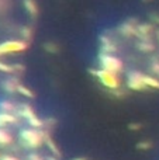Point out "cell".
Segmentation results:
<instances>
[{
  "label": "cell",
  "mask_w": 159,
  "mask_h": 160,
  "mask_svg": "<svg viewBox=\"0 0 159 160\" xmlns=\"http://www.w3.org/2000/svg\"><path fill=\"white\" fill-rule=\"evenodd\" d=\"M21 141L28 148H37L41 143V135L34 129H25L21 132Z\"/></svg>",
  "instance_id": "1"
},
{
  "label": "cell",
  "mask_w": 159,
  "mask_h": 160,
  "mask_svg": "<svg viewBox=\"0 0 159 160\" xmlns=\"http://www.w3.org/2000/svg\"><path fill=\"white\" fill-rule=\"evenodd\" d=\"M100 78H101V82L106 86H109V87H117L118 86V80L115 78V73L109 72V70H103Z\"/></svg>",
  "instance_id": "2"
},
{
  "label": "cell",
  "mask_w": 159,
  "mask_h": 160,
  "mask_svg": "<svg viewBox=\"0 0 159 160\" xmlns=\"http://www.w3.org/2000/svg\"><path fill=\"white\" fill-rule=\"evenodd\" d=\"M10 142H11V136L4 129H0V143L6 145V143H10Z\"/></svg>",
  "instance_id": "3"
},
{
  "label": "cell",
  "mask_w": 159,
  "mask_h": 160,
  "mask_svg": "<svg viewBox=\"0 0 159 160\" xmlns=\"http://www.w3.org/2000/svg\"><path fill=\"white\" fill-rule=\"evenodd\" d=\"M0 160H18V159H16V158H11V156H4V158H2Z\"/></svg>",
  "instance_id": "4"
}]
</instances>
